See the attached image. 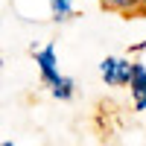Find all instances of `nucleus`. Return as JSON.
<instances>
[{"label":"nucleus","mask_w":146,"mask_h":146,"mask_svg":"<svg viewBox=\"0 0 146 146\" xmlns=\"http://www.w3.org/2000/svg\"><path fill=\"white\" fill-rule=\"evenodd\" d=\"M102 9L108 12H117V15H143L146 6H143V0H100Z\"/></svg>","instance_id":"obj_4"},{"label":"nucleus","mask_w":146,"mask_h":146,"mask_svg":"<svg viewBox=\"0 0 146 146\" xmlns=\"http://www.w3.org/2000/svg\"><path fill=\"white\" fill-rule=\"evenodd\" d=\"M131 70H135V62H129V58H105V62L100 64V73H102V79L105 85H111V88H123V85L131 82Z\"/></svg>","instance_id":"obj_1"},{"label":"nucleus","mask_w":146,"mask_h":146,"mask_svg":"<svg viewBox=\"0 0 146 146\" xmlns=\"http://www.w3.org/2000/svg\"><path fill=\"white\" fill-rule=\"evenodd\" d=\"M35 64H38V70H41V82L44 85H53V82H58V58H56V47L53 44H47V47H41L38 53H35Z\"/></svg>","instance_id":"obj_2"},{"label":"nucleus","mask_w":146,"mask_h":146,"mask_svg":"<svg viewBox=\"0 0 146 146\" xmlns=\"http://www.w3.org/2000/svg\"><path fill=\"white\" fill-rule=\"evenodd\" d=\"M0 146H15V143H12V140H6V143H0Z\"/></svg>","instance_id":"obj_7"},{"label":"nucleus","mask_w":146,"mask_h":146,"mask_svg":"<svg viewBox=\"0 0 146 146\" xmlns=\"http://www.w3.org/2000/svg\"><path fill=\"white\" fill-rule=\"evenodd\" d=\"M50 12L56 21H67L73 15V0H50Z\"/></svg>","instance_id":"obj_6"},{"label":"nucleus","mask_w":146,"mask_h":146,"mask_svg":"<svg viewBox=\"0 0 146 146\" xmlns=\"http://www.w3.org/2000/svg\"><path fill=\"white\" fill-rule=\"evenodd\" d=\"M73 88H76V85H73V79H67V76H58V82L50 85V91H53L56 100H70V96H73Z\"/></svg>","instance_id":"obj_5"},{"label":"nucleus","mask_w":146,"mask_h":146,"mask_svg":"<svg viewBox=\"0 0 146 146\" xmlns=\"http://www.w3.org/2000/svg\"><path fill=\"white\" fill-rule=\"evenodd\" d=\"M131 100H135V108L137 111H146V64L135 62V70H131Z\"/></svg>","instance_id":"obj_3"},{"label":"nucleus","mask_w":146,"mask_h":146,"mask_svg":"<svg viewBox=\"0 0 146 146\" xmlns=\"http://www.w3.org/2000/svg\"><path fill=\"white\" fill-rule=\"evenodd\" d=\"M143 6H146V0H143Z\"/></svg>","instance_id":"obj_8"},{"label":"nucleus","mask_w":146,"mask_h":146,"mask_svg":"<svg viewBox=\"0 0 146 146\" xmlns=\"http://www.w3.org/2000/svg\"><path fill=\"white\" fill-rule=\"evenodd\" d=\"M0 64H3V62H0Z\"/></svg>","instance_id":"obj_9"}]
</instances>
